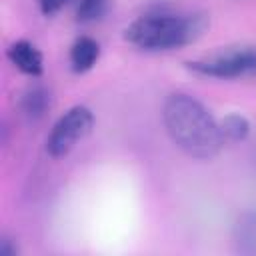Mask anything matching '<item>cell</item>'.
<instances>
[{"label":"cell","mask_w":256,"mask_h":256,"mask_svg":"<svg viewBox=\"0 0 256 256\" xmlns=\"http://www.w3.org/2000/svg\"><path fill=\"white\" fill-rule=\"evenodd\" d=\"M6 56L14 64V68H18L20 72H24L28 76H40L42 74V54L32 42L16 40L14 44H10Z\"/></svg>","instance_id":"5"},{"label":"cell","mask_w":256,"mask_h":256,"mask_svg":"<svg viewBox=\"0 0 256 256\" xmlns=\"http://www.w3.org/2000/svg\"><path fill=\"white\" fill-rule=\"evenodd\" d=\"M234 240L240 252L256 254V210L242 214L234 228Z\"/></svg>","instance_id":"7"},{"label":"cell","mask_w":256,"mask_h":256,"mask_svg":"<svg viewBox=\"0 0 256 256\" xmlns=\"http://www.w3.org/2000/svg\"><path fill=\"white\" fill-rule=\"evenodd\" d=\"M188 68L212 78H238L246 74H256V50L254 48H236L226 50L202 60L188 62Z\"/></svg>","instance_id":"4"},{"label":"cell","mask_w":256,"mask_h":256,"mask_svg":"<svg viewBox=\"0 0 256 256\" xmlns=\"http://www.w3.org/2000/svg\"><path fill=\"white\" fill-rule=\"evenodd\" d=\"M218 128L224 142H242L250 132V122L242 114H228L218 122Z\"/></svg>","instance_id":"8"},{"label":"cell","mask_w":256,"mask_h":256,"mask_svg":"<svg viewBox=\"0 0 256 256\" xmlns=\"http://www.w3.org/2000/svg\"><path fill=\"white\" fill-rule=\"evenodd\" d=\"M100 56V46L96 40L88 38V36H80L72 48H70V66L74 72L82 74V72H88L96 60Z\"/></svg>","instance_id":"6"},{"label":"cell","mask_w":256,"mask_h":256,"mask_svg":"<svg viewBox=\"0 0 256 256\" xmlns=\"http://www.w3.org/2000/svg\"><path fill=\"white\" fill-rule=\"evenodd\" d=\"M206 22L202 16L190 14H168L154 12L136 18L126 30L124 38L144 50H170L180 48L194 38H198L204 30Z\"/></svg>","instance_id":"2"},{"label":"cell","mask_w":256,"mask_h":256,"mask_svg":"<svg viewBox=\"0 0 256 256\" xmlns=\"http://www.w3.org/2000/svg\"><path fill=\"white\" fill-rule=\"evenodd\" d=\"M106 10V0H80L76 8V16L82 22H92L100 18Z\"/></svg>","instance_id":"10"},{"label":"cell","mask_w":256,"mask_h":256,"mask_svg":"<svg viewBox=\"0 0 256 256\" xmlns=\"http://www.w3.org/2000/svg\"><path fill=\"white\" fill-rule=\"evenodd\" d=\"M94 124V116L86 106H74L64 112L56 124L52 126L46 138V150L50 156L60 158L66 156L90 130Z\"/></svg>","instance_id":"3"},{"label":"cell","mask_w":256,"mask_h":256,"mask_svg":"<svg viewBox=\"0 0 256 256\" xmlns=\"http://www.w3.org/2000/svg\"><path fill=\"white\" fill-rule=\"evenodd\" d=\"M48 106V94L42 88H30L24 96V110L28 116H42Z\"/></svg>","instance_id":"9"},{"label":"cell","mask_w":256,"mask_h":256,"mask_svg":"<svg viewBox=\"0 0 256 256\" xmlns=\"http://www.w3.org/2000/svg\"><path fill=\"white\" fill-rule=\"evenodd\" d=\"M68 0H38V4H40V10L46 14V16H50V14H54V12H58L64 4H66Z\"/></svg>","instance_id":"11"},{"label":"cell","mask_w":256,"mask_h":256,"mask_svg":"<svg viewBox=\"0 0 256 256\" xmlns=\"http://www.w3.org/2000/svg\"><path fill=\"white\" fill-rule=\"evenodd\" d=\"M162 118L172 142L192 158L208 160L216 156L224 144L218 122L188 94H170L164 102Z\"/></svg>","instance_id":"1"}]
</instances>
